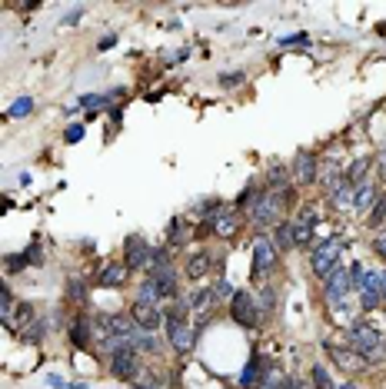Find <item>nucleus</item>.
<instances>
[{
  "mask_svg": "<svg viewBox=\"0 0 386 389\" xmlns=\"http://www.w3.org/2000/svg\"><path fill=\"white\" fill-rule=\"evenodd\" d=\"M80 14H84V7H77L74 14H67V17H63V24H67V27H74L77 20H80Z\"/></svg>",
  "mask_w": 386,
  "mask_h": 389,
  "instance_id": "58836bf2",
  "label": "nucleus"
},
{
  "mask_svg": "<svg viewBox=\"0 0 386 389\" xmlns=\"http://www.w3.org/2000/svg\"><path fill=\"white\" fill-rule=\"evenodd\" d=\"M137 389H157V386H137Z\"/></svg>",
  "mask_w": 386,
  "mask_h": 389,
  "instance_id": "c03bdc74",
  "label": "nucleus"
},
{
  "mask_svg": "<svg viewBox=\"0 0 386 389\" xmlns=\"http://www.w3.org/2000/svg\"><path fill=\"white\" fill-rule=\"evenodd\" d=\"M273 243H277V250H293L297 246V233H293V223H286V220H280V223L273 226Z\"/></svg>",
  "mask_w": 386,
  "mask_h": 389,
  "instance_id": "a211bd4d",
  "label": "nucleus"
},
{
  "mask_svg": "<svg viewBox=\"0 0 386 389\" xmlns=\"http://www.w3.org/2000/svg\"><path fill=\"white\" fill-rule=\"evenodd\" d=\"M240 84H243V74H240V70H237V74H223L220 77V87H226V90H230V87H240Z\"/></svg>",
  "mask_w": 386,
  "mask_h": 389,
  "instance_id": "72a5a7b5",
  "label": "nucleus"
},
{
  "mask_svg": "<svg viewBox=\"0 0 386 389\" xmlns=\"http://www.w3.org/2000/svg\"><path fill=\"white\" fill-rule=\"evenodd\" d=\"M17 336H20V340H27V343H37V340H44V336H47V319H33V323H30L27 329H20Z\"/></svg>",
  "mask_w": 386,
  "mask_h": 389,
  "instance_id": "b1692460",
  "label": "nucleus"
},
{
  "mask_svg": "<svg viewBox=\"0 0 386 389\" xmlns=\"http://www.w3.org/2000/svg\"><path fill=\"white\" fill-rule=\"evenodd\" d=\"M277 263H280V250H277L273 237L260 233L256 243H253V276H267V273H273Z\"/></svg>",
  "mask_w": 386,
  "mask_h": 389,
  "instance_id": "20e7f679",
  "label": "nucleus"
},
{
  "mask_svg": "<svg viewBox=\"0 0 386 389\" xmlns=\"http://www.w3.org/2000/svg\"><path fill=\"white\" fill-rule=\"evenodd\" d=\"M286 200L290 193L283 190V193H273V190H263V193L256 196V203L250 207V216L256 226H277L280 223V213L286 207Z\"/></svg>",
  "mask_w": 386,
  "mask_h": 389,
  "instance_id": "7ed1b4c3",
  "label": "nucleus"
},
{
  "mask_svg": "<svg viewBox=\"0 0 386 389\" xmlns=\"http://www.w3.org/2000/svg\"><path fill=\"white\" fill-rule=\"evenodd\" d=\"M376 164V157H357L353 164H350V170L343 173V177L350 180L353 186H360V183H366V173H370V166Z\"/></svg>",
  "mask_w": 386,
  "mask_h": 389,
  "instance_id": "f3484780",
  "label": "nucleus"
},
{
  "mask_svg": "<svg viewBox=\"0 0 386 389\" xmlns=\"http://www.w3.org/2000/svg\"><path fill=\"white\" fill-rule=\"evenodd\" d=\"M293 44H307V33H293V37H283L280 47H293Z\"/></svg>",
  "mask_w": 386,
  "mask_h": 389,
  "instance_id": "e433bc0d",
  "label": "nucleus"
},
{
  "mask_svg": "<svg viewBox=\"0 0 386 389\" xmlns=\"http://www.w3.org/2000/svg\"><path fill=\"white\" fill-rule=\"evenodd\" d=\"M70 343L77 349H87L90 343H97V336H93V316H74V323H70Z\"/></svg>",
  "mask_w": 386,
  "mask_h": 389,
  "instance_id": "ddd939ff",
  "label": "nucleus"
},
{
  "mask_svg": "<svg viewBox=\"0 0 386 389\" xmlns=\"http://www.w3.org/2000/svg\"><path fill=\"white\" fill-rule=\"evenodd\" d=\"M360 306H363V310H376V306H383V296H380L376 289H370V293H360Z\"/></svg>",
  "mask_w": 386,
  "mask_h": 389,
  "instance_id": "c756f323",
  "label": "nucleus"
},
{
  "mask_svg": "<svg viewBox=\"0 0 386 389\" xmlns=\"http://www.w3.org/2000/svg\"><path fill=\"white\" fill-rule=\"evenodd\" d=\"M273 303H277V296H273V289H270V286H263V289H260V299H256L260 313H270V310H273Z\"/></svg>",
  "mask_w": 386,
  "mask_h": 389,
  "instance_id": "c85d7f7f",
  "label": "nucleus"
},
{
  "mask_svg": "<svg viewBox=\"0 0 386 389\" xmlns=\"http://www.w3.org/2000/svg\"><path fill=\"white\" fill-rule=\"evenodd\" d=\"M30 110H33V100H30V97H17V100H14V106L7 110V117L20 120V117H27Z\"/></svg>",
  "mask_w": 386,
  "mask_h": 389,
  "instance_id": "a878e982",
  "label": "nucleus"
},
{
  "mask_svg": "<svg viewBox=\"0 0 386 389\" xmlns=\"http://www.w3.org/2000/svg\"><path fill=\"white\" fill-rule=\"evenodd\" d=\"M373 250H376V253L383 256V263H386V233H383V237H376V239H373Z\"/></svg>",
  "mask_w": 386,
  "mask_h": 389,
  "instance_id": "4c0bfd02",
  "label": "nucleus"
},
{
  "mask_svg": "<svg viewBox=\"0 0 386 389\" xmlns=\"http://www.w3.org/2000/svg\"><path fill=\"white\" fill-rule=\"evenodd\" d=\"M63 140H67V143H80V140H84V127H80V123H70L67 134H63Z\"/></svg>",
  "mask_w": 386,
  "mask_h": 389,
  "instance_id": "473e14b6",
  "label": "nucleus"
},
{
  "mask_svg": "<svg viewBox=\"0 0 386 389\" xmlns=\"http://www.w3.org/2000/svg\"><path fill=\"white\" fill-rule=\"evenodd\" d=\"M293 233H297V246H313V226L310 223H293Z\"/></svg>",
  "mask_w": 386,
  "mask_h": 389,
  "instance_id": "bb28decb",
  "label": "nucleus"
},
{
  "mask_svg": "<svg viewBox=\"0 0 386 389\" xmlns=\"http://www.w3.org/2000/svg\"><path fill=\"white\" fill-rule=\"evenodd\" d=\"M230 316H233L243 329L260 326V319H263L260 306H256V299H253L247 289H237V293H233V299H230Z\"/></svg>",
  "mask_w": 386,
  "mask_h": 389,
  "instance_id": "39448f33",
  "label": "nucleus"
},
{
  "mask_svg": "<svg viewBox=\"0 0 386 389\" xmlns=\"http://www.w3.org/2000/svg\"><path fill=\"white\" fill-rule=\"evenodd\" d=\"M210 267H213V256L207 253V250H200V253H193L190 260H187V267H183V273L190 276V280H203L210 273Z\"/></svg>",
  "mask_w": 386,
  "mask_h": 389,
  "instance_id": "2eb2a0df",
  "label": "nucleus"
},
{
  "mask_svg": "<svg viewBox=\"0 0 386 389\" xmlns=\"http://www.w3.org/2000/svg\"><path fill=\"white\" fill-rule=\"evenodd\" d=\"M117 44V37H104V40H100V50H107V47H114Z\"/></svg>",
  "mask_w": 386,
  "mask_h": 389,
  "instance_id": "79ce46f5",
  "label": "nucleus"
},
{
  "mask_svg": "<svg viewBox=\"0 0 386 389\" xmlns=\"http://www.w3.org/2000/svg\"><path fill=\"white\" fill-rule=\"evenodd\" d=\"M340 256H343V239L340 237L320 239V243H316V246L310 250V269L316 273V276H323V280H327L333 269L343 267Z\"/></svg>",
  "mask_w": 386,
  "mask_h": 389,
  "instance_id": "f03ea898",
  "label": "nucleus"
},
{
  "mask_svg": "<svg viewBox=\"0 0 386 389\" xmlns=\"http://www.w3.org/2000/svg\"><path fill=\"white\" fill-rule=\"evenodd\" d=\"M376 166H380V180H386V150L376 157Z\"/></svg>",
  "mask_w": 386,
  "mask_h": 389,
  "instance_id": "ea45409f",
  "label": "nucleus"
},
{
  "mask_svg": "<svg viewBox=\"0 0 386 389\" xmlns=\"http://www.w3.org/2000/svg\"><path fill=\"white\" fill-rule=\"evenodd\" d=\"M213 299H217L213 289H193L190 296H187V306H190V310H210Z\"/></svg>",
  "mask_w": 386,
  "mask_h": 389,
  "instance_id": "412c9836",
  "label": "nucleus"
},
{
  "mask_svg": "<svg viewBox=\"0 0 386 389\" xmlns=\"http://www.w3.org/2000/svg\"><path fill=\"white\" fill-rule=\"evenodd\" d=\"M123 253H127V267L130 269H150V256H153V246H150L147 239L140 237V233H134V237H127V243H123Z\"/></svg>",
  "mask_w": 386,
  "mask_h": 389,
  "instance_id": "1a4fd4ad",
  "label": "nucleus"
},
{
  "mask_svg": "<svg viewBox=\"0 0 386 389\" xmlns=\"http://www.w3.org/2000/svg\"><path fill=\"white\" fill-rule=\"evenodd\" d=\"M130 273H134V269L127 267V263H104V267L97 269V283L117 289V286H127Z\"/></svg>",
  "mask_w": 386,
  "mask_h": 389,
  "instance_id": "f8f14e48",
  "label": "nucleus"
},
{
  "mask_svg": "<svg viewBox=\"0 0 386 389\" xmlns=\"http://www.w3.org/2000/svg\"><path fill=\"white\" fill-rule=\"evenodd\" d=\"M213 293H217V299H233V286L226 283V280H220V283H217V289H213Z\"/></svg>",
  "mask_w": 386,
  "mask_h": 389,
  "instance_id": "f704fd0d",
  "label": "nucleus"
},
{
  "mask_svg": "<svg viewBox=\"0 0 386 389\" xmlns=\"http://www.w3.org/2000/svg\"><path fill=\"white\" fill-rule=\"evenodd\" d=\"M297 186H313L316 177H320V166H316V157L313 153H300L297 157Z\"/></svg>",
  "mask_w": 386,
  "mask_h": 389,
  "instance_id": "4468645a",
  "label": "nucleus"
},
{
  "mask_svg": "<svg viewBox=\"0 0 386 389\" xmlns=\"http://www.w3.org/2000/svg\"><path fill=\"white\" fill-rule=\"evenodd\" d=\"M187 239H190V230H187V223H183L180 216H173V220H170V239H167V243H170V246H183Z\"/></svg>",
  "mask_w": 386,
  "mask_h": 389,
  "instance_id": "4be33fe9",
  "label": "nucleus"
},
{
  "mask_svg": "<svg viewBox=\"0 0 386 389\" xmlns=\"http://www.w3.org/2000/svg\"><path fill=\"white\" fill-rule=\"evenodd\" d=\"M77 106H87V110H97V106H100V110H104V106H107V97L90 93V97H80V104H77Z\"/></svg>",
  "mask_w": 386,
  "mask_h": 389,
  "instance_id": "2f4dec72",
  "label": "nucleus"
},
{
  "mask_svg": "<svg viewBox=\"0 0 386 389\" xmlns=\"http://www.w3.org/2000/svg\"><path fill=\"white\" fill-rule=\"evenodd\" d=\"M376 203H380V193H376V186H373V183H360L357 193H353V209L366 213V209H373Z\"/></svg>",
  "mask_w": 386,
  "mask_h": 389,
  "instance_id": "dca6fc26",
  "label": "nucleus"
},
{
  "mask_svg": "<svg viewBox=\"0 0 386 389\" xmlns=\"http://www.w3.org/2000/svg\"><path fill=\"white\" fill-rule=\"evenodd\" d=\"M380 296H383V303H386V269H380Z\"/></svg>",
  "mask_w": 386,
  "mask_h": 389,
  "instance_id": "a19ab883",
  "label": "nucleus"
},
{
  "mask_svg": "<svg viewBox=\"0 0 386 389\" xmlns=\"http://www.w3.org/2000/svg\"><path fill=\"white\" fill-rule=\"evenodd\" d=\"M67 299H74V303H87V286H84V280H67Z\"/></svg>",
  "mask_w": 386,
  "mask_h": 389,
  "instance_id": "393cba45",
  "label": "nucleus"
},
{
  "mask_svg": "<svg viewBox=\"0 0 386 389\" xmlns=\"http://www.w3.org/2000/svg\"><path fill=\"white\" fill-rule=\"evenodd\" d=\"M267 190H273V193H283L286 190V166L277 164V166H270V173H267Z\"/></svg>",
  "mask_w": 386,
  "mask_h": 389,
  "instance_id": "5701e85b",
  "label": "nucleus"
},
{
  "mask_svg": "<svg viewBox=\"0 0 386 389\" xmlns=\"http://www.w3.org/2000/svg\"><path fill=\"white\" fill-rule=\"evenodd\" d=\"M346 346H350V349H357L360 356H366L370 363L383 359V353H386V340H383V333H376V329H373L370 323H366V319H360V323H353V326H350Z\"/></svg>",
  "mask_w": 386,
  "mask_h": 389,
  "instance_id": "f257e3e1",
  "label": "nucleus"
},
{
  "mask_svg": "<svg viewBox=\"0 0 386 389\" xmlns=\"http://www.w3.org/2000/svg\"><path fill=\"white\" fill-rule=\"evenodd\" d=\"M350 289H353V276H350V269H343V267H337L333 273L327 276V303L333 306L337 299H346L350 296Z\"/></svg>",
  "mask_w": 386,
  "mask_h": 389,
  "instance_id": "9b49d317",
  "label": "nucleus"
},
{
  "mask_svg": "<svg viewBox=\"0 0 386 389\" xmlns=\"http://www.w3.org/2000/svg\"><path fill=\"white\" fill-rule=\"evenodd\" d=\"M327 356L333 359V366H340V370H346V373H366L370 370V359L360 356L357 349H350V346H333L327 343Z\"/></svg>",
  "mask_w": 386,
  "mask_h": 389,
  "instance_id": "0eeeda50",
  "label": "nucleus"
},
{
  "mask_svg": "<svg viewBox=\"0 0 386 389\" xmlns=\"http://www.w3.org/2000/svg\"><path fill=\"white\" fill-rule=\"evenodd\" d=\"M137 353H157L160 349V336L157 333H147V329H137V336L130 340Z\"/></svg>",
  "mask_w": 386,
  "mask_h": 389,
  "instance_id": "aec40b11",
  "label": "nucleus"
},
{
  "mask_svg": "<svg viewBox=\"0 0 386 389\" xmlns=\"http://www.w3.org/2000/svg\"><path fill=\"white\" fill-rule=\"evenodd\" d=\"M130 316H134L137 326L147 329V333H157L160 326H167V313L160 306H150V303H134L130 306Z\"/></svg>",
  "mask_w": 386,
  "mask_h": 389,
  "instance_id": "9d476101",
  "label": "nucleus"
},
{
  "mask_svg": "<svg viewBox=\"0 0 386 389\" xmlns=\"http://www.w3.org/2000/svg\"><path fill=\"white\" fill-rule=\"evenodd\" d=\"M160 299H167L164 296V289H160V283L157 280H144L140 283V293H137V303H150V306H160Z\"/></svg>",
  "mask_w": 386,
  "mask_h": 389,
  "instance_id": "6ab92c4d",
  "label": "nucleus"
},
{
  "mask_svg": "<svg viewBox=\"0 0 386 389\" xmlns=\"http://www.w3.org/2000/svg\"><path fill=\"white\" fill-rule=\"evenodd\" d=\"M210 226H213V233H217L220 239H233L240 233V226H243V220H240V209L237 207L213 209V220H210Z\"/></svg>",
  "mask_w": 386,
  "mask_h": 389,
  "instance_id": "6e6552de",
  "label": "nucleus"
},
{
  "mask_svg": "<svg viewBox=\"0 0 386 389\" xmlns=\"http://www.w3.org/2000/svg\"><path fill=\"white\" fill-rule=\"evenodd\" d=\"M383 220H386V196H380V203H376L370 213V226H380Z\"/></svg>",
  "mask_w": 386,
  "mask_h": 389,
  "instance_id": "7c9ffc66",
  "label": "nucleus"
},
{
  "mask_svg": "<svg viewBox=\"0 0 386 389\" xmlns=\"http://www.w3.org/2000/svg\"><path fill=\"white\" fill-rule=\"evenodd\" d=\"M0 313H3V323L14 316V293L3 286V293H0Z\"/></svg>",
  "mask_w": 386,
  "mask_h": 389,
  "instance_id": "cd10ccee",
  "label": "nucleus"
},
{
  "mask_svg": "<svg viewBox=\"0 0 386 389\" xmlns=\"http://www.w3.org/2000/svg\"><path fill=\"white\" fill-rule=\"evenodd\" d=\"M110 370L117 379H130V383H140V373H144V366H140V356H137L134 346H127V349H120L110 356Z\"/></svg>",
  "mask_w": 386,
  "mask_h": 389,
  "instance_id": "423d86ee",
  "label": "nucleus"
},
{
  "mask_svg": "<svg viewBox=\"0 0 386 389\" xmlns=\"http://www.w3.org/2000/svg\"><path fill=\"white\" fill-rule=\"evenodd\" d=\"M280 383H283V373H273V376L267 379V383H260L256 389H280Z\"/></svg>",
  "mask_w": 386,
  "mask_h": 389,
  "instance_id": "c9c22d12",
  "label": "nucleus"
},
{
  "mask_svg": "<svg viewBox=\"0 0 386 389\" xmlns=\"http://www.w3.org/2000/svg\"><path fill=\"white\" fill-rule=\"evenodd\" d=\"M337 389H357V386H353V383H343V386H337Z\"/></svg>",
  "mask_w": 386,
  "mask_h": 389,
  "instance_id": "37998d69",
  "label": "nucleus"
}]
</instances>
